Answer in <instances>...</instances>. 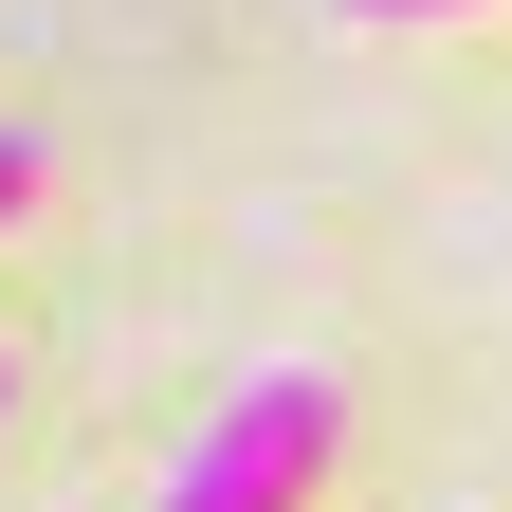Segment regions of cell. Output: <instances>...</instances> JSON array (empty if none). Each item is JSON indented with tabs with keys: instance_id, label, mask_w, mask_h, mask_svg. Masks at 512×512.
Returning <instances> with one entry per match:
<instances>
[{
	"instance_id": "obj_1",
	"label": "cell",
	"mask_w": 512,
	"mask_h": 512,
	"mask_svg": "<svg viewBox=\"0 0 512 512\" xmlns=\"http://www.w3.org/2000/svg\"><path fill=\"white\" fill-rule=\"evenodd\" d=\"M348 458V384H311V366H256L238 403L202 421V458L165 476V512H311Z\"/></svg>"
},
{
	"instance_id": "obj_3",
	"label": "cell",
	"mask_w": 512,
	"mask_h": 512,
	"mask_svg": "<svg viewBox=\"0 0 512 512\" xmlns=\"http://www.w3.org/2000/svg\"><path fill=\"white\" fill-rule=\"evenodd\" d=\"M348 19H458V0H348Z\"/></svg>"
},
{
	"instance_id": "obj_4",
	"label": "cell",
	"mask_w": 512,
	"mask_h": 512,
	"mask_svg": "<svg viewBox=\"0 0 512 512\" xmlns=\"http://www.w3.org/2000/svg\"><path fill=\"white\" fill-rule=\"evenodd\" d=\"M0 403H19V384H0Z\"/></svg>"
},
{
	"instance_id": "obj_2",
	"label": "cell",
	"mask_w": 512,
	"mask_h": 512,
	"mask_svg": "<svg viewBox=\"0 0 512 512\" xmlns=\"http://www.w3.org/2000/svg\"><path fill=\"white\" fill-rule=\"evenodd\" d=\"M19 202H37V147H19V128H0V220H19Z\"/></svg>"
}]
</instances>
